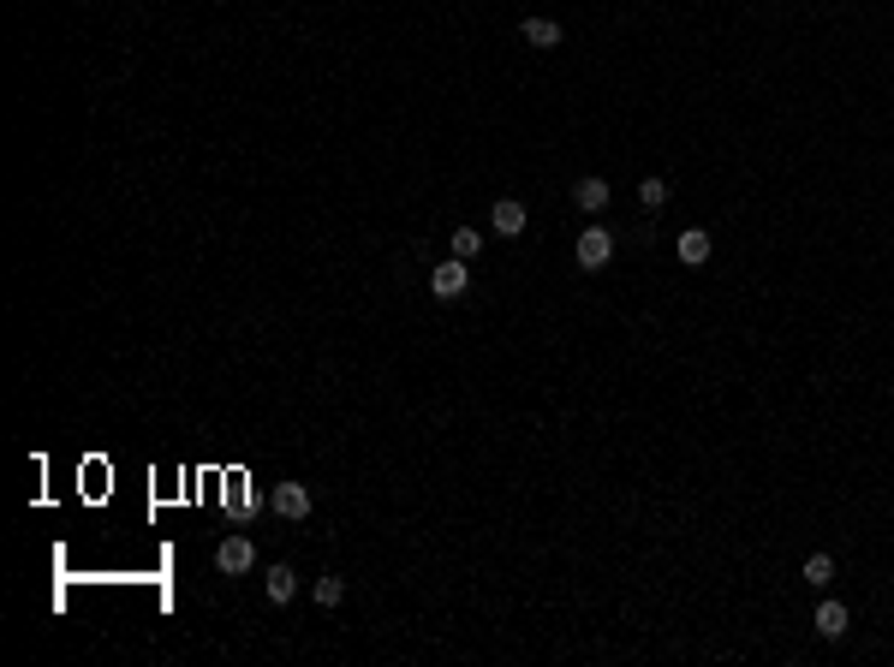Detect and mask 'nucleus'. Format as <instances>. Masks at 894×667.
<instances>
[{
  "instance_id": "f257e3e1",
  "label": "nucleus",
  "mask_w": 894,
  "mask_h": 667,
  "mask_svg": "<svg viewBox=\"0 0 894 667\" xmlns=\"http://www.w3.org/2000/svg\"><path fill=\"white\" fill-rule=\"evenodd\" d=\"M430 293L441 298V304H454V298L471 293V275H465V256H447L436 275H430Z\"/></svg>"
},
{
  "instance_id": "f03ea898",
  "label": "nucleus",
  "mask_w": 894,
  "mask_h": 667,
  "mask_svg": "<svg viewBox=\"0 0 894 667\" xmlns=\"http://www.w3.org/2000/svg\"><path fill=\"white\" fill-rule=\"evenodd\" d=\"M608 256H615L608 227H584V233H578V269H608Z\"/></svg>"
},
{
  "instance_id": "7ed1b4c3",
  "label": "nucleus",
  "mask_w": 894,
  "mask_h": 667,
  "mask_svg": "<svg viewBox=\"0 0 894 667\" xmlns=\"http://www.w3.org/2000/svg\"><path fill=\"white\" fill-rule=\"evenodd\" d=\"M215 567L227 572V578H238V572H251L257 567V549H251V536H227L215 549Z\"/></svg>"
},
{
  "instance_id": "20e7f679",
  "label": "nucleus",
  "mask_w": 894,
  "mask_h": 667,
  "mask_svg": "<svg viewBox=\"0 0 894 667\" xmlns=\"http://www.w3.org/2000/svg\"><path fill=\"white\" fill-rule=\"evenodd\" d=\"M525 221H531V215H525V203H519V197H501L495 209H489V227H495L501 238H513V233H525Z\"/></svg>"
},
{
  "instance_id": "39448f33",
  "label": "nucleus",
  "mask_w": 894,
  "mask_h": 667,
  "mask_svg": "<svg viewBox=\"0 0 894 667\" xmlns=\"http://www.w3.org/2000/svg\"><path fill=\"white\" fill-rule=\"evenodd\" d=\"M275 512L280 518H310V489L304 483H275Z\"/></svg>"
},
{
  "instance_id": "423d86ee",
  "label": "nucleus",
  "mask_w": 894,
  "mask_h": 667,
  "mask_svg": "<svg viewBox=\"0 0 894 667\" xmlns=\"http://www.w3.org/2000/svg\"><path fill=\"white\" fill-rule=\"evenodd\" d=\"M573 203H578V209H584V215H602V209H608V179H578V185H573Z\"/></svg>"
},
{
  "instance_id": "0eeeda50",
  "label": "nucleus",
  "mask_w": 894,
  "mask_h": 667,
  "mask_svg": "<svg viewBox=\"0 0 894 667\" xmlns=\"http://www.w3.org/2000/svg\"><path fill=\"white\" fill-rule=\"evenodd\" d=\"M262 590H269V602H275V608H286V602L298 596V572H293V567H275V572H262Z\"/></svg>"
},
{
  "instance_id": "6e6552de",
  "label": "nucleus",
  "mask_w": 894,
  "mask_h": 667,
  "mask_svg": "<svg viewBox=\"0 0 894 667\" xmlns=\"http://www.w3.org/2000/svg\"><path fill=\"white\" fill-rule=\"evenodd\" d=\"M674 251H680V262H686V269H697V262H710V233H704V227H692V233H680Z\"/></svg>"
},
{
  "instance_id": "1a4fd4ad",
  "label": "nucleus",
  "mask_w": 894,
  "mask_h": 667,
  "mask_svg": "<svg viewBox=\"0 0 894 667\" xmlns=\"http://www.w3.org/2000/svg\"><path fill=\"white\" fill-rule=\"evenodd\" d=\"M811 626L823 631V638H847V602H823Z\"/></svg>"
},
{
  "instance_id": "9d476101",
  "label": "nucleus",
  "mask_w": 894,
  "mask_h": 667,
  "mask_svg": "<svg viewBox=\"0 0 894 667\" xmlns=\"http://www.w3.org/2000/svg\"><path fill=\"white\" fill-rule=\"evenodd\" d=\"M525 42H531V48H560V24L555 19H525Z\"/></svg>"
},
{
  "instance_id": "9b49d317",
  "label": "nucleus",
  "mask_w": 894,
  "mask_h": 667,
  "mask_svg": "<svg viewBox=\"0 0 894 667\" xmlns=\"http://www.w3.org/2000/svg\"><path fill=\"white\" fill-rule=\"evenodd\" d=\"M340 596H346V578L322 572V578H317V608H340Z\"/></svg>"
},
{
  "instance_id": "f8f14e48",
  "label": "nucleus",
  "mask_w": 894,
  "mask_h": 667,
  "mask_svg": "<svg viewBox=\"0 0 894 667\" xmlns=\"http://www.w3.org/2000/svg\"><path fill=\"white\" fill-rule=\"evenodd\" d=\"M829 578H834V560H829V554H811V560H805V584H817V590H823Z\"/></svg>"
},
{
  "instance_id": "ddd939ff",
  "label": "nucleus",
  "mask_w": 894,
  "mask_h": 667,
  "mask_svg": "<svg viewBox=\"0 0 894 667\" xmlns=\"http://www.w3.org/2000/svg\"><path fill=\"white\" fill-rule=\"evenodd\" d=\"M638 203H644V209H668V185H662V179H644V185H638Z\"/></svg>"
},
{
  "instance_id": "4468645a",
  "label": "nucleus",
  "mask_w": 894,
  "mask_h": 667,
  "mask_svg": "<svg viewBox=\"0 0 894 667\" xmlns=\"http://www.w3.org/2000/svg\"><path fill=\"white\" fill-rule=\"evenodd\" d=\"M477 251H483V233H477V227H459V233H454V256H465V262H471Z\"/></svg>"
}]
</instances>
